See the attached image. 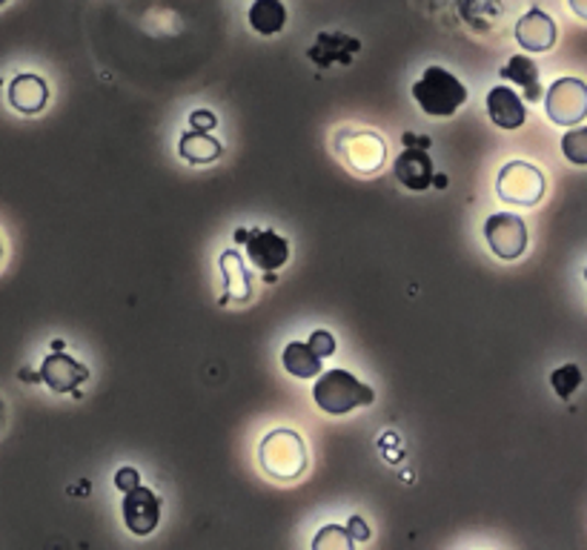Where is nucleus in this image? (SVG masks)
I'll return each mask as SVG.
<instances>
[{
	"instance_id": "obj_4",
	"label": "nucleus",
	"mask_w": 587,
	"mask_h": 550,
	"mask_svg": "<svg viewBox=\"0 0 587 550\" xmlns=\"http://www.w3.org/2000/svg\"><path fill=\"white\" fill-rule=\"evenodd\" d=\"M544 172L528 161H507L498 170L496 195L510 207H536L544 198Z\"/></svg>"
},
{
	"instance_id": "obj_27",
	"label": "nucleus",
	"mask_w": 587,
	"mask_h": 550,
	"mask_svg": "<svg viewBox=\"0 0 587 550\" xmlns=\"http://www.w3.org/2000/svg\"><path fill=\"white\" fill-rule=\"evenodd\" d=\"M347 534L353 536V542H367L370 539V530H367V522L358 519V516H353V519L347 522Z\"/></svg>"
},
{
	"instance_id": "obj_23",
	"label": "nucleus",
	"mask_w": 587,
	"mask_h": 550,
	"mask_svg": "<svg viewBox=\"0 0 587 550\" xmlns=\"http://www.w3.org/2000/svg\"><path fill=\"white\" fill-rule=\"evenodd\" d=\"M353 536L347 534V528H338V525H327L321 528V534L312 539V548L319 550H349L353 548Z\"/></svg>"
},
{
	"instance_id": "obj_29",
	"label": "nucleus",
	"mask_w": 587,
	"mask_h": 550,
	"mask_svg": "<svg viewBox=\"0 0 587 550\" xmlns=\"http://www.w3.org/2000/svg\"><path fill=\"white\" fill-rule=\"evenodd\" d=\"M436 186H439V190H441V186H447L445 175H436Z\"/></svg>"
},
{
	"instance_id": "obj_21",
	"label": "nucleus",
	"mask_w": 587,
	"mask_h": 550,
	"mask_svg": "<svg viewBox=\"0 0 587 550\" xmlns=\"http://www.w3.org/2000/svg\"><path fill=\"white\" fill-rule=\"evenodd\" d=\"M562 152L571 164L576 167H587V127H576L567 129L565 138H562Z\"/></svg>"
},
{
	"instance_id": "obj_24",
	"label": "nucleus",
	"mask_w": 587,
	"mask_h": 550,
	"mask_svg": "<svg viewBox=\"0 0 587 550\" xmlns=\"http://www.w3.org/2000/svg\"><path fill=\"white\" fill-rule=\"evenodd\" d=\"M312 350H315V356L330 358L335 353V335L330 330H312V335L307 339Z\"/></svg>"
},
{
	"instance_id": "obj_7",
	"label": "nucleus",
	"mask_w": 587,
	"mask_h": 550,
	"mask_svg": "<svg viewBox=\"0 0 587 550\" xmlns=\"http://www.w3.org/2000/svg\"><path fill=\"white\" fill-rule=\"evenodd\" d=\"M484 241L502 261H516L528 250V224L514 213H493L484 221Z\"/></svg>"
},
{
	"instance_id": "obj_18",
	"label": "nucleus",
	"mask_w": 587,
	"mask_h": 550,
	"mask_svg": "<svg viewBox=\"0 0 587 550\" xmlns=\"http://www.w3.org/2000/svg\"><path fill=\"white\" fill-rule=\"evenodd\" d=\"M223 152V144L218 138H212V133H204V129H189V133L181 135L179 141V156L189 164H212L218 161Z\"/></svg>"
},
{
	"instance_id": "obj_30",
	"label": "nucleus",
	"mask_w": 587,
	"mask_h": 550,
	"mask_svg": "<svg viewBox=\"0 0 587 550\" xmlns=\"http://www.w3.org/2000/svg\"><path fill=\"white\" fill-rule=\"evenodd\" d=\"M0 424H3V404H0Z\"/></svg>"
},
{
	"instance_id": "obj_32",
	"label": "nucleus",
	"mask_w": 587,
	"mask_h": 550,
	"mask_svg": "<svg viewBox=\"0 0 587 550\" xmlns=\"http://www.w3.org/2000/svg\"><path fill=\"white\" fill-rule=\"evenodd\" d=\"M3 3H7V0H0V7H3Z\"/></svg>"
},
{
	"instance_id": "obj_3",
	"label": "nucleus",
	"mask_w": 587,
	"mask_h": 550,
	"mask_svg": "<svg viewBox=\"0 0 587 550\" xmlns=\"http://www.w3.org/2000/svg\"><path fill=\"white\" fill-rule=\"evenodd\" d=\"M258 461L264 473L276 482H296L307 470L304 439L290 427L269 431L258 447Z\"/></svg>"
},
{
	"instance_id": "obj_14",
	"label": "nucleus",
	"mask_w": 587,
	"mask_h": 550,
	"mask_svg": "<svg viewBox=\"0 0 587 550\" xmlns=\"http://www.w3.org/2000/svg\"><path fill=\"white\" fill-rule=\"evenodd\" d=\"M393 175L399 179V184L413 190V193H422L433 184V161L427 156L424 147H404V152L395 158Z\"/></svg>"
},
{
	"instance_id": "obj_12",
	"label": "nucleus",
	"mask_w": 587,
	"mask_h": 550,
	"mask_svg": "<svg viewBox=\"0 0 587 550\" xmlns=\"http://www.w3.org/2000/svg\"><path fill=\"white\" fill-rule=\"evenodd\" d=\"M9 106L21 115H37V112L44 110L49 104V87L41 75L23 72L18 78H12L9 83Z\"/></svg>"
},
{
	"instance_id": "obj_1",
	"label": "nucleus",
	"mask_w": 587,
	"mask_h": 550,
	"mask_svg": "<svg viewBox=\"0 0 587 550\" xmlns=\"http://www.w3.org/2000/svg\"><path fill=\"white\" fill-rule=\"evenodd\" d=\"M312 402L330 416H347L358 408H370L376 402V393L367 381L356 379L353 373L342 370V367H333V370L315 376Z\"/></svg>"
},
{
	"instance_id": "obj_19",
	"label": "nucleus",
	"mask_w": 587,
	"mask_h": 550,
	"mask_svg": "<svg viewBox=\"0 0 587 550\" xmlns=\"http://www.w3.org/2000/svg\"><path fill=\"white\" fill-rule=\"evenodd\" d=\"M284 370L296 376V379H315L324 367H321V356H315V350L307 342H290L281 353Z\"/></svg>"
},
{
	"instance_id": "obj_6",
	"label": "nucleus",
	"mask_w": 587,
	"mask_h": 550,
	"mask_svg": "<svg viewBox=\"0 0 587 550\" xmlns=\"http://www.w3.org/2000/svg\"><path fill=\"white\" fill-rule=\"evenodd\" d=\"M544 110L556 127H576L587 118V83L582 78H559L544 92Z\"/></svg>"
},
{
	"instance_id": "obj_5",
	"label": "nucleus",
	"mask_w": 587,
	"mask_h": 550,
	"mask_svg": "<svg viewBox=\"0 0 587 550\" xmlns=\"http://www.w3.org/2000/svg\"><path fill=\"white\" fill-rule=\"evenodd\" d=\"M335 152L358 175H372L387 161L384 138L379 133H367V129H361V133L358 129H344V133L335 135Z\"/></svg>"
},
{
	"instance_id": "obj_26",
	"label": "nucleus",
	"mask_w": 587,
	"mask_h": 550,
	"mask_svg": "<svg viewBox=\"0 0 587 550\" xmlns=\"http://www.w3.org/2000/svg\"><path fill=\"white\" fill-rule=\"evenodd\" d=\"M189 127L193 129H204V133H212L218 127V118L209 110H195L189 115Z\"/></svg>"
},
{
	"instance_id": "obj_9",
	"label": "nucleus",
	"mask_w": 587,
	"mask_h": 550,
	"mask_svg": "<svg viewBox=\"0 0 587 550\" xmlns=\"http://www.w3.org/2000/svg\"><path fill=\"white\" fill-rule=\"evenodd\" d=\"M120 514H124V525L133 536L156 534V528L161 525V499H158L156 491L138 484V488L124 493Z\"/></svg>"
},
{
	"instance_id": "obj_33",
	"label": "nucleus",
	"mask_w": 587,
	"mask_h": 550,
	"mask_svg": "<svg viewBox=\"0 0 587 550\" xmlns=\"http://www.w3.org/2000/svg\"><path fill=\"white\" fill-rule=\"evenodd\" d=\"M585 282H587V267H585Z\"/></svg>"
},
{
	"instance_id": "obj_28",
	"label": "nucleus",
	"mask_w": 587,
	"mask_h": 550,
	"mask_svg": "<svg viewBox=\"0 0 587 550\" xmlns=\"http://www.w3.org/2000/svg\"><path fill=\"white\" fill-rule=\"evenodd\" d=\"M573 9V15L582 18V21H587V0H567Z\"/></svg>"
},
{
	"instance_id": "obj_31",
	"label": "nucleus",
	"mask_w": 587,
	"mask_h": 550,
	"mask_svg": "<svg viewBox=\"0 0 587 550\" xmlns=\"http://www.w3.org/2000/svg\"><path fill=\"white\" fill-rule=\"evenodd\" d=\"M0 259H3V247H0Z\"/></svg>"
},
{
	"instance_id": "obj_11",
	"label": "nucleus",
	"mask_w": 587,
	"mask_h": 550,
	"mask_svg": "<svg viewBox=\"0 0 587 550\" xmlns=\"http://www.w3.org/2000/svg\"><path fill=\"white\" fill-rule=\"evenodd\" d=\"M516 44L525 49V53H551L556 46V21H553L548 12L542 9H530L525 15L516 21Z\"/></svg>"
},
{
	"instance_id": "obj_17",
	"label": "nucleus",
	"mask_w": 587,
	"mask_h": 550,
	"mask_svg": "<svg viewBox=\"0 0 587 550\" xmlns=\"http://www.w3.org/2000/svg\"><path fill=\"white\" fill-rule=\"evenodd\" d=\"M502 78L521 87L525 101H530V104H536V101H542L544 98L542 81H539V67H536V60H530L528 55H514V58L507 60L505 69H502Z\"/></svg>"
},
{
	"instance_id": "obj_16",
	"label": "nucleus",
	"mask_w": 587,
	"mask_h": 550,
	"mask_svg": "<svg viewBox=\"0 0 587 550\" xmlns=\"http://www.w3.org/2000/svg\"><path fill=\"white\" fill-rule=\"evenodd\" d=\"M361 49V44H358L356 37H347V35H333V32H324V35H319V41L312 44L310 49V60H315L319 67L330 69L335 67V64H342V67H347L349 60H353V55Z\"/></svg>"
},
{
	"instance_id": "obj_22",
	"label": "nucleus",
	"mask_w": 587,
	"mask_h": 550,
	"mask_svg": "<svg viewBox=\"0 0 587 550\" xmlns=\"http://www.w3.org/2000/svg\"><path fill=\"white\" fill-rule=\"evenodd\" d=\"M582 379H585V376H582L579 367L562 365L551 373V387L556 390L559 399H571V396L582 387Z\"/></svg>"
},
{
	"instance_id": "obj_13",
	"label": "nucleus",
	"mask_w": 587,
	"mask_h": 550,
	"mask_svg": "<svg viewBox=\"0 0 587 550\" xmlns=\"http://www.w3.org/2000/svg\"><path fill=\"white\" fill-rule=\"evenodd\" d=\"M487 115L498 129H507V133L525 127V121H528L525 101L510 87H493L487 92Z\"/></svg>"
},
{
	"instance_id": "obj_20",
	"label": "nucleus",
	"mask_w": 587,
	"mask_h": 550,
	"mask_svg": "<svg viewBox=\"0 0 587 550\" xmlns=\"http://www.w3.org/2000/svg\"><path fill=\"white\" fill-rule=\"evenodd\" d=\"M246 21L258 35H278L287 26V9H284L281 0H255L246 12Z\"/></svg>"
},
{
	"instance_id": "obj_15",
	"label": "nucleus",
	"mask_w": 587,
	"mask_h": 550,
	"mask_svg": "<svg viewBox=\"0 0 587 550\" xmlns=\"http://www.w3.org/2000/svg\"><path fill=\"white\" fill-rule=\"evenodd\" d=\"M221 273H223V293L221 305H230V301H250L253 296V284H250V275L244 267V255L239 250H227L221 255Z\"/></svg>"
},
{
	"instance_id": "obj_2",
	"label": "nucleus",
	"mask_w": 587,
	"mask_h": 550,
	"mask_svg": "<svg viewBox=\"0 0 587 550\" xmlns=\"http://www.w3.org/2000/svg\"><path fill=\"white\" fill-rule=\"evenodd\" d=\"M413 101L430 118H453L468 104V87L445 67H427L413 83Z\"/></svg>"
},
{
	"instance_id": "obj_8",
	"label": "nucleus",
	"mask_w": 587,
	"mask_h": 550,
	"mask_svg": "<svg viewBox=\"0 0 587 550\" xmlns=\"http://www.w3.org/2000/svg\"><path fill=\"white\" fill-rule=\"evenodd\" d=\"M235 244H244L246 259L261 273H276L290 261V241L273 230H235Z\"/></svg>"
},
{
	"instance_id": "obj_10",
	"label": "nucleus",
	"mask_w": 587,
	"mask_h": 550,
	"mask_svg": "<svg viewBox=\"0 0 587 550\" xmlns=\"http://www.w3.org/2000/svg\"><path fill=\"white\" fill-rule=\"evenodd\" d=\"M37 373L53 393H74L83 381L90 379V367H83L78 358L67 356L64 350H53Z\"/></svg>"
},
{
	"instance_id": "obj_25",
	"label": "nucleus",
	"mask_w": 587,
	"mask_h": 550,
	"mask_svg": "<svg viewBox=\"0 0 587 550\" xmlns=\"http://www.w3.org/2000/svg\"><path fill=\"white\" fill-rule=\"evenodd\" d=\"M141 484V473L135 468H120L118 473H115V488H118L120 493L133 491V488H138Z\"/></svg>"
}]
</instances>
